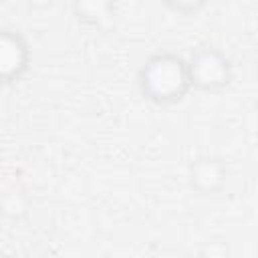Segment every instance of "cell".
<instances>
[{"label":"cell","mask_w":258,"mask_h":258,"mask_svg":"<svg viewBox=\"0 0 258 258\" xmlns=\"http://www.w3.org/2000/svg\"><path fill=\"white\" fill-rule=\"evenodd\" d=\"M30 67V48L18 30L4 28L0 34V77L6 85L24 77Z\"/></svg>","instance_id":"cell-3"},{"label":"cell","mask_w":258,"mask_h":258,"mask_svg":"<svg viewBox=\"0 0 258 258\" xmlns=\"http://www.w3.org/2000/svg\"><path fill=\"white\" fill-rule=\"evenodd\" d=\"M141 95L155 105H175L191 91L187 60L175 52L151 54L137 73Z\"/></svg>","instance_id":"cell-1"},{"label":"cell","mask_w":258,"mask_h":258,"mask_svg":"<svg viewBox=\"0 0 258 258\" xmlns=\"http://www.w3.org/2000/svg\"><path fill=\"white\" fill-rule=\"evenodd\" d=\"M185 258H208V256L204 252H196V254H187Z\"/></svg>","instance_id":"cell-6"},{"label":"cell","mask_w":258,"mask_h":258,"mask_svg":"<svg viewBox=\"0 0 258 258\" xmlns=\"http://www.w3.org/2000/svg\"><path fill=\"white\" fill-rule=\"evenodd\" d=\"M187 69L191 89L204 93H220L234 79L232 60L222 48L214 44L198 46L187 58Z\"/></svg>","instance_id":"cell-2"},{"label":"cell","mask_w":258,"mask_h":258,"mask_svg":"<svg viewBox=\"0 0 258 258\" xmlns=\"http://www.w3.org/2000/svg\"><path fill=\"white\" fill-rule=\"evenodd\" d=\"M228 181V165L218 155H202L187 167V183L200 196H214Z\"/></svg>","instance_id":"cell-4"},{"label":"cell","mask_w":258,"mask_h":258,"mask_svg":"<svg viewBox=\"0 0 258 258\" xmlns=\"http://www.w3.org/2000/svg\"><path fill=\"white\" fill-rule=\"evenodd\" d=\"M202 252H204L208 258H232L230 248H228V244H226L224 240H220V242H208Z\"/></svg>","instance_id":"cell-5"}]
</instances>
